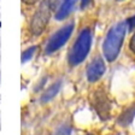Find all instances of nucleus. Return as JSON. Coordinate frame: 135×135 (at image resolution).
Listing matches in <instances>:
<instances>
[{"mask_svg": "<svg viewBox=\"0 0 135 135\" xmlns=\"http://www.w3.org/2000/svg\"><path fill=\"white\" fill-rule=\"evenodd\" d=\"M128 30V23L127 21L119 22L109 30L103 44V54L107 62H113L121 52L123 45L124 37Z\"/></svg>", "mask_w": 135, "mask_h": 135, "instance_id": "f257e3e1", "label": "nucleus"}, {"mask_svg": "<svg viewBox=\"0 0 135 135\" xmlns=\"http://www.w3.org/2000/svg\"><path fill=\"white\" fill-rule=\"evenodd\" d=\"M90 46H92V33L88 28H86L80 33L76 41L74 42L73 47L69 51L68 63L71 66H76V65L81 64L89 53Z\"/></svg>", "mask_w": 135, "mask_h": 135, "instance_id": "f03ea898", "label": "nucleus"}, {"mask_svg": "<svg viewBox=\"0 0 135 135\" xmlns=\"http://www.w3.org/2000/svg\"><path fill=\"white\" fill-rule=\"evenodd\" d=\"M51 12H52V10L48 5L47 0L42 1L39 5V7L35 11V13L33 15L30 21V31L33 35L39 36L45 31L46 27L51 20Z\"/></svg>", "mask_w": 135, "mask_h": 135, "instance_id": "7ed1b4c3", "label": "nucleus"}, {"mask_svg": "<svg viewBox=\"0 0 135 135\" xmlns=\"http://www.w3.org/2000/svg\"><path fill=\"white\" fill-rule=\"evenodd\" d=\"M74 28H75L74 22H70L65 24L64 27H62L58 31H56L51 36V39L48 40L47 46H46V53H53V52L58 51L60 47H63L66 44L68 40L70 39Z\"/></svg>", "mask_w": 135, "mask_h": 135, "instance_id": "20e7f679", "label": "nucleus"}, {"mask_svg": "<svg viewBox=\"0 0 135 135\" xmlns=\"http://www.w3.org/2000/svg\"><path fill=\"white\" fill-rule=\"evenodd\" d=\"M92 105L93 109L101 119H107L111 111V103L104 89H98L92 95Z\"/></svg>", "mask_w": 135, "mask_h": 135, "instance_id": "39448f33", "label": "nucleus"}, {"mask_svg": "<svg viewBox=\"0 0 135 135\" xmlns=\"http://www.w3.org/2000/svg\"><path fill=\"white\" fill-rule=\"evenodd\" d=\"M106 68H105V63L103 60V58L97 57L89 63V65L87 66V80L89 82H97L101 76L104 75Z\"/></svg>", "mask_w": 135, "mask_h": 135, "instance_id": "423d86ee", "label": "nucleus"}, {"mask_svg": "<svg viewBox=\"0 0 135 135\" xmlns=\"http://www.w3.org/2000/svg\"><path fill=\"white\" fill-rule=\"evenodd\" d=\"M77 4V0H64L60 6L58 7V10L56 11V20L57 21H63L65 20L69 15L71 13V11L74 10V7Z\"/></svg>", "mask_w": 135, "mask_h": 135, "instance_id": "0eeeda50", "label": "nucleus"}, {"mask_svg": "<svg viewBox=\"0 0 135 135\" xmlns=\"http://www.w3.org/2000/svg\"><path fill=\"white\" fill-rule=\"evenodd\" d=\"M60 86H62V81H57V82H54L51 87H48V89L44 93V95H42V98H41L42 103H47L51 99H53L54 97L57 95V93L59 92V89H60Z\"/></svg>", "mask_w": 135, "mask_h": 135, "instance_id": "6e6552de", "label": "nucleus"}, {"mask_svg": "<svg viewBox=\"0 0 135 135\" xmlns=\"http://www.w3.org/2000/svg\"><path fill=\"white\" fill-rule=\"evenodd\" d=\"M134 115H135V107H133V109H128L126 112L121 115V117H119L118 122H119L122 126H127V124L133 119V116Z\"/></svg>", "mask_w": 135, "mask_h": 135, "instance_id": "1a4fd4ad", "label": "nucleus"}, {"mask_svg": "<svg viewBox=\"0 0 135 135\" xmlns=\"http://www.w3.org/2000/svg\"><path fill=\"white\" fill-rule=\"evenodd\" d=\"M36 46H33V47L28 48V50H25L24 52L22 53V63H25L27 60H30L33 54L35 53V51H36Z\"/></svg>", "mask_w": 135, "mask_h": 135, "instance_id": "9d476101", "label": "nucleus"}, {"mask_svg": "<svg viewBox=\"0 0 135 135\" xmlns=\"http://www.w3.org/2000/svg\"><path fill=\"white\" fill-rule=\"evenodd\" d=\"M63 1H64V0H47V3H48V5H50L52 11H57Z\"/></svg>", "mask_w": 135, "mask_h": 135, "instance_id": "9b49d317", "label": "nucleus"}, {"mask_svg": "<svg viewBox=\"0 0 135 135\" xmlns=\"http://www.w3.org/2000/svg\"><path fill=\"white\" fill-rule=\"evenodd\" d=\"M127 23H128V29H134L135 28V16L130 17L129 20H127Z\"/></svg>", "mask_w": 135, "mask_h": 135, "instance_id": "f8f14e48", "label": "nucleus"}, {"mask_svg": "<svg viewBox=\"0 0 135 135\" xmlns=\"http://www.w3.org/2000/svg\"><path fill=\"white\" fill-rule=\"evenodd\" d=\"M129 48H130V51H132L133 53H135V33H134V35L132 36V39H130V41H129Z\"/></svg>", "mask_w": 135, "mask_h": 135, "instance_id": "ddd939ff", "label": "nucleus"}, {"mask_svg": "<svg viewBox=\"0 0 135 135\" xmlns=\"http://www.w3.org/2000/svg\"><path fill=\"white\" fill-rule=\"evenodd\" d=\"M40 0H22V3L25 4V5H34V4L39 3Z\"/></svg>", "mask_w": 135, "mask_h": 135, "instance_id": "4468645a", "label": "nucleus"}, {"mask_svg": "<svg viewBox=\"0 0 135 135\" xmlns=\"http://www.w3.org/2000/svg\"><path fill=\"white\" fill-rule=\"evenodd\" d=\"M92 1V0H81V7L84 8L87 5H89V3Z\"/></svg>", "mask_w": 135, "mask_h": 135, "instance_id": "2eb2a0df", "label": "nucleus"}]
</instances>
